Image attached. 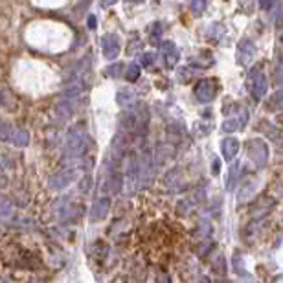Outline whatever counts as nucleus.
<instances>
[{
    "label": "nucleus",
    "instance_id": "obj_26",
    "mask_svg": "<svg viewBox=\"0 0 283 283\" xmlns=\"http://www.w3.org/2000/svg\"><path fill=\"white\" fill-rule=\"evenodd\" d=\"M90 177H85L81 182V192H88V184H90Z\"/></svg>",
    "mask_w": 283,
    "mask_h": 283
},
{
    "label": "nucleus",
    "instance_id": "obj_6",
    "mask_svg": "<svg viewBox=\"0 0 283 283\" xmlns=\"http://www.w3.org/2000/svg\"><path fill=\"white\" fill-rule=\"evenodd\" d=\"M256 56V44L250 39H241L238 46V63L241 66H248Z\"/></svg>",
    "mask_w": 283,
    "mask_h": 283
},
{
    "label": "nucleus",
    "instance_id": "obj_17",
    "mask_svg": "<svg viewBox=\"0 0 283 283\" xmlns=\"http://www.w3.org/2000/svg\"><path fill=\"white\" fill-rule=\"evenodd\" d=\"M123 63H112V65H109L105 68V76H109V77H112V79H118V77H121V72H123Z\"/></svg>",
    "mask_w": 283,
    "mask_h": 283
},
{
    "label": "nucleus",
    "instance_id": "obj_12",
    "mask_svg": "<svg viewBox=\"0 0 283 283\" xmlns=\"http://www.w3.org/2000/svg\"><path fill=\"white\" fill-rule=\"evenodd\" d=\"M116 101H118V105L120 107L129 109V107H132L134 103H136V92L132 90V88H129V86H123V88L118 90Z\"/></svg>",
    "mask_w": 283,
    "mask_h": 283
},
{
    "label": "nucleus",
    "instance_id": "obj_24",
    "mask_svg": "<svg viewBox=\"0 0 283 283\" xmlns=\"http://www.w3.org/2000/svg\"><path fill=\"white\" fill-rule=\"evenodd\" d=\"M274 4H276V0H259V8L263 11H270L274 8Z\"/></svg>",
    "mask_w": 283,
    "mask_h": 283
},
{
    "label": "nucleus",
    "instance_id": "obj_31",
    "mask_svg": "<svg viewBox=\"0 0 283 283\" xmlns=\"http://www.w3.org/2000/svg\"><path fill=\"white\" fill-rule=\"evenodd\" d=\"M125 2H131V4H142L144 0H125Z\"/></svg>",
    "mask_w": 283,
    "mask_h": 283
},
{
    "label": "nucleus",
    "instance_id": "obj_20",
    "mask_svg": "<svg viewBox=\"0 0 283 283\" xmlns=\"http://www.w3.org/2000/svg\"><path fill=\"white\" fill-rule=\"evenodd\" d=\"M208 6V0H192V11L195 13V15H202L204 13V10H206Z\"/></svg>",
    "mask_w": 283,
    "mask_h": 283
},
{
    "label": "nucleus",
    "instance_id": "obj_3",
    "mask_svg": "<svg viewBox=\"0 0 283 283\" xmlns=\"http://www.w3.org/2000/svg\"><path fill=\"white\" fill-rule=\"evenodd\" d=\"M217 96V81L215 79H201L195 85V98L201 103H210Z\"/></svg>",
    "mask_w": 283,
    "mask_h": 283
},
{
    "label": "nucleus",
    "instance_id": "obj_25",
    "mask_svg": "<svg viewBox=\"0 0 283 283\" xmlns=\"http://www.w3.org/2000/svg\"><path fill=\"white\" fill-rule=\"evenodd\" d=\"M86 26H88L90 30H96V28H98V20H96V17H94V15L88 17V20H86Z\"/></svg>",
    "mask_w": 283,
    "mask_h": 283
},
{
    "label": "nucleus",
    "instance_id": "obj_14",
    "mask_svg": "<svg viewBox=\"0 0 283 283\" xmlns=\"http://www.w3.org/2000/svg\"><path fill=\"white\" fill-rule=\"evenodd\" d=\"M258 184H259L258 180H250L248 184H245V186L239 190V195H238L239 204H245V202H248L254 197V193H256V190H258Z\"/></svg>",
    "mask_w": 283,
    "mask_h": 283
},
{
    "label": "nucleus",
    "instance_id": "obj_2",
    "mask_svg": "<svg viewBox=\"0 0 283 283\" xmlns=\"http://www.w3.org/2000/svg\"><path fill=\"white\" fill-rule=\"evenodd\" d=\"M248 157H250V160H252L258 167H265L267 166V160H268L267 144H265L263 140H259V138L250 140L248 142Z\"/></svg>",
    "mask_w": 283,
    "mask_h": 283
},
{
    "label": "nucleus",
    "instance_id": "obj_30",
    "mask_svg": "<svg viewBox=\"0 0 283 283\" xmlns=\"http://www.w3.org/2000/svg\"><path fill=\"white\" fill-rule=\"evenodd\" d=\"M213 173H219V160L213 162Z\"/></svg>",
    "mask_w": 283,
    "mask_h": 283
},
{
    "label": "nucleus",
    "instance_id": "obj_7",
    "mask_svg": "<svg viewBox=\"0 0 283 283\" xmlns=\"http://www.w3.org/2000/svg\"><path fill=\"white\" fill-rule=\"evenodd\" d=\"M109 208H111V201H109V197H107V195L96 199V202L92 204L90 219H92V221H101V219H105L107 213H109Z\"/></svg>",
    "mask_w": 283,
    "mask_h": 283
},
{
    "label": "nucleus",
    "instance_id": "obj_11",
    "mask_svg": "<svg viewBox=\"0 0 283 283\" xmlns=\"http://www.w3.org/2000/svg\"><path fill=\"white\" fill-rule=\"evenodd\" d=\"M8 142H11L15 147H26L30 144V134L24 129H15V127H10V132H8Z\"/></svg>",
    "mask_w": 283,
    "mask_h": 283
},
{
    "label": "nucleus",
    "instance_id": "obj_27",
    "mask_svg": "<svg viewBox=\"0 0 283 283\" xmlns=\"http://www.w3.org/2000/svg\"><path fill=\"white\" fill-rule=\"evenodd\" d=\"M222 261H224V259L219 256L217 261H215V270H217V272H222Z\"/></svg>",
    "mask_w": 283,
    "mask_h": 283
},
{
    "label": "nucleus",
    "instance_id": "obj_8",
    "mask_svg": "<svg viewBox=\"0 0 283 283\" xmlns=\"http://www.w3.org/2000/svg\"><path fill=\"white\" fill-rule=\"evenodd\" d=\"M76 178V171L74 169H65V171H59L57 175L50 178V187L52 190H63L68 184H72V180Z\"/></svg>",
    "mask_w": 283,
    "mask_h": 283
},
{
    "label": "nucleus",
    "instance_id": "obj_28",
    "mask_svg": "<svg viewBox=\"0 0 283 283\" xmlns=\"http://www.w3.org/2000/svg\"><path fill=\"white\" fill-rule=\"evenodd\" d=\"M116 2V0H100V6L101 8H107V6H112Z\"/></svg>",
    "mask_w": 283,
    "mask_h": 283
},
{
    "label": "nucleus",
    "instance_id": "obj_1",
    "mask_svg": "<svg viewBox=\"0 0 283 283\" xmlns=\"http://www.w3.org/2000/svg\"><path fill=\"white\" fill-rule=\"evenodd\" d=\"M86 147H88L86 134H83L77 129L68 132V138H66V158H83L86 155Z\"/></svg>",
    "mask_w": 283,
    "mask_h": 283
},
{
    "label": "nucleus",
    "instance_id": "obj_16",
    "mask_svg": "<svg viewBox=\"0 0 283 283\" xmlns=\"http://www.w3.org/2000/svg\"><path fill=\"white\" fill-rule=\"evenodd\" d=\"M140 74H142V66L140 63H131V65L127 66V72H125V79L134 83V81L140 79Z\"/></svg>",
    "mask_w": 283,
    "mask_h": 283
},
{
    "label": "nucleus",
    "instance_id": "obj_19",
    "mask_svg": "<svg viewBox=\"0 0 283 283\" xmlns=\"http://www.w3.org/2000/svg\"><path fill=\"white\" fill-rule=\"evenodd\" d=\"M160 37H162V22H153L149 26V39H151V42H160Z\"/></svg>",
    "mask_w": 283,
    "mask_h": 283
},
{
    "label": "nucleus",
    "instance_id": "obj_22",
    "mask_svg": "<svg viewBox=\"0 0 283 283\" xmlns=\"http://www.w3.org/2000/svg\"><path fill=\"white\" fill-rule=\"evenodd\" d=\"M233 267H235V272H238V274H241V276H247V272H245V265H243L241 252L233 254Z\"/></svg>",
    "mask_w": 283,
    "mask_h": 283
},
{
    "label": "nucleus",
    "instance_id": "obj_23",
    "mask_svg": "<svg viewBox=\"0 0 283 283\" xmlns=\"http://www.w3.org/2000/svg\"><path fill=\"white\" fill-rule=\"evenodd\" d=\"M281 96H283L281 90L274 92V96L270 98V111H278L279 107H281Z\"/></svg>",
    "mask_w": 283,
    "mask_h": 283
},
{
    "label": "nucleus",
    "instance_id": "obj_29",
    "mask_svg": "<svg viewBox=\"0 0 283 283\" xmlns=\"http://www.w3.org/2000/svg\"><path fill=\"white\" fill-rule=\"evenodd\" d=\"M140 46H142V42H140V40H138V42H136V50H138V48H140ZM129 54H131V56H132V54H134V44H131V48H129Z\"/></svg>",
    "mask_w": 283,
    "mask_h": 283
},
{
    "label": "nucleus",
    "instance_id": "obj_15",
    "mask_svg": "<svg viewBox=\"0 0 283 283\" xmlns=\"http://www.w3.org/2000/svg\"><path fill=\"white\" fill-rule=\"evenodd\" d=\"M241 171L243 167L239 162H233L232 166H230V169H228V182H226L228 192H233V187H235V184L239 182V177H241Z\"/></svg>",
    "mask_w": 283,
    "mask_h": 283
},
{
    "label": "nucleus",
    "instance_id": "obj_18",
    "mask_svg": "<svg viewBox=\"0 0 283 283\" xmlns=\"http://www.w3.org/2000/svg\"><path fill=\"white\" fill-rule=\"evenodd\" d=\"M13 215V204L8 199H0V219L8 221Z\"/></svg>",
    "mask_w": 283,
    "mask_h": 283
},
{
    "label": "nucleus",
    "instance_id": "obj_13",
    "mask_svg": "<svg viewBox=\"0 0 283 283\" xmlns=\"http://www.w3.org/2000/svg\"><path fill=\"white\" fill-rule=\"evenodd\" d=\"M245 120H247V116L239 118V114L226 118V120L222 121V125H221L222 132H235V131H239V129H243V127H245Z\"/></svg>",
    "mask_w": 283,
    "mask_h": 283
},
{
    "label": "nucleus",
    "instance_id": "obj_9",
    "mask_svg": "<svg viewBox=\"0 0 283 283\" xmlns=\"http://www.w3.org/2000/svg\"><path fill=\"white\" fill-rule=\"evenodd\" d=\"M268 90V79L267 76H263V74H258V76L252 79V85H250V94H252L254 100H263L265 94Z\"/></svg>",
    "mask_w": 283,
    "mask_h": 283
},
{
    "label": "nucleus",
    "instance_id": "obj_10",
    "mask_svg": "<svg viewBox=\"0 0 283 283\" xmlns=\"http://www.w3.org/2000/svg\"><path fill=\"white\" fill-rule=\"evenodd\" d=\"M239 153V142L235 138H224L221 142V155L226 162H232Z\"/></svg>",
    "mask_w": 283,
    "mask_h": 283
},
{
    "label": "nucleus",
    "instance_id": "obj_21",
    "mask_svg": "<svg viewBox=\"0 0 283 283\" xmlns=\"http://www.w3.org/2000/svg\"><path fill=\"white\" fill-rule=\"evenodd\" d=\"M155 61H157V56L151 54V52H146L140 59V66H144V68H151V66L155 65Z\"/></svg>",
    "mask_w": 283,
    "mask_h": 283
},
{
    "label": "nucleus",
    "instance_id": "obj_4",
    "mask_svg": "<svg viewBox=\"0 0 283 283\" xmlns=\"http://www.w3.org/2000/svg\"><path fill=\"white\" fill-rule=\"evenodd\" d=\"M160 57H162V63H164L166 68H175L177 63L180 61V50L177 48L175 42L166 40V42H162L160 44Z\"/></svg>",
    "mask_w": 283,
    "mask_h": 283
},
{
    "label": "nucleus",
    "instance_id": "obj_5",
    "mask_svg": "<svg viewBox=\"0 0 283 283\" xmlns=\"http://www.w3.org/2000/svg\"><path fill=\"white\" fill-rule=\"evenodd\" d=\"M120 39H118L116 33H107L103 39H101V52H103V57L107 61H114L120 56Z\"/></svg>",
    "mask_w": 283,
    "mask_h": 283
}]
</instances>
